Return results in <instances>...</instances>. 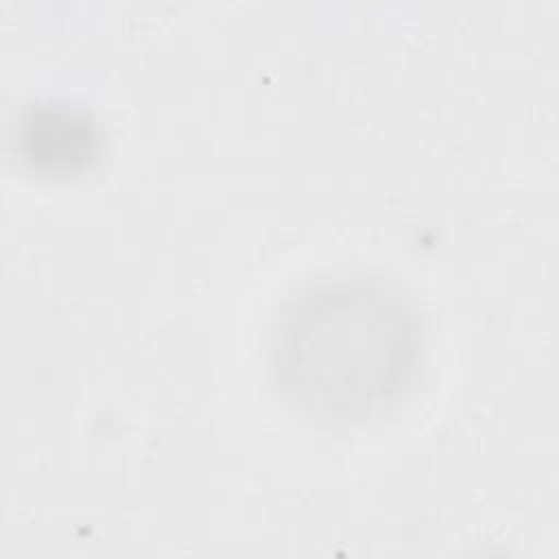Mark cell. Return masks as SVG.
Segmentation results:
<instances>
[{
  "mask_svg": "<svg viewBox=\"0 0 559 559\" xmlns=\"http://www.w3.org/2000/svg\"><path fill=\"white\" fill-rule=\"evenodd\" d=\"M20 151L24 159L46 175H72L85 168L98 148L92 116L61 100L28 107L20 120Z\"/></svg>",
  "mask_w": 559,
  "mask_h": 559,
  "instance_id": "cell-2",
  "label": "cell"
},
{
  "mask_svg": "<svg viewBox=\"0 0 559 559\" xmlns=\"http://www.w3.org/2000/svg\"><path fill=\"white\" fill-rule=\"evenodd\" d=\"M421 345L411 299L382 280L336 277L301 290L273 330L271 369L297 408L358 419L411 382Z\"/></svg>",
  "mask_w": 559,
  "mask_h": 559,
  "instance_id": "cell-1",
  "label": "cell"
}]
</instances>
